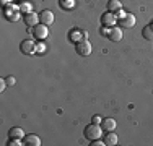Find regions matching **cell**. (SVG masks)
Listing matches in <instances>:
<instances>
[{
    "instance_id": "obj_22",
    "label": "cell",
    "mask_w": 153,
    "mask_h": 146,
    "mask_svg": "<svg viewBox=\"0 0 153 146\" xmlns=\"http://www.w3.org/2000/svg\"><path fill=\"white\" fill-rule=\"evenodd\" d=\"M101 115H93V120H91V123H96V125H101Z\"/></svg>"
},
{
    "instance_id": "obj_10",
    "label": "cell",
    "mask_w": 153,
    "mask_h": 146,
    "mask_svg": "<svg viewBox=\"0 0 153 146\" xmlns=\"http://www.w3.org/2000/svg\"><path fill=\"white\" fill-rule=\"evenodd\" d=\"M116 127H117V123H116L114 119H109V117H106V119L101 120V128H103L104 131H114Z\"/></svg>"
},
{
    "instance_id": "obj_1",
    "label": "cell",
    "mask_w": 153,
    "mask_h": 146,
    "mask_svg": "<svg viewBox=\"0 0 153 146\" xmlns=\"http://www.w3.org/2000/svg\"><path fill=\"white\" fill-rule=\"evenodd\" d=\"M103 128H101V125H96V123H91V125H88L83 131V135H85L86 140L93 141V140H98V138H101V135H103Z\"/></svg>"
},
{
    "instance_id": "obj_13",
    "label": "cell",
    "mask_w": 153,
    "mask_h": 146,
    "mask_svg": "<svg viewBox=\"0 0 153 146\" xmlns=\"http://www.w3.org/2000/svg\"><path fill=\"white\" fill-rule=\"evenodd\" d=\"M23 141H25V145H26V146H41V140H39V136H36L34 133L26 135Z\"/></svg>"
},
{
    "instance_id": "obj_24",
    "label": "cell",
    "mask_w": 153,
    "mask_h": 146,
    "mask_svg": "<svg viewBox=\"0 0 153 146\" xmlns=\"http://www.w3.org/2000/svg\"><path fill=\"white\" fill-rule=\"evenodd\" d=\"M100 32H101L103 36H108V34H109V28H108V26H103V28L100 29Z\"/></svg>"
},
{
    "instance_id": "obj_2",
    "label": "cell",
    "mask_w": 153,
    "mask_h": 146,
    "mask_svg": "<svg viewBox=\"0 0 153 146\" xmlns=\"http://www.w3.org/2000/svg\"><path fill=\"white\" fill-rule=\"evenodd\" d=\"M20 50L25 55H34V54H38V44L33 41V39H25L20 44Z\"/></svg>"
},
{
    "instance_id": "obj_20",
    "label": "cell",
    "mask_w": 153,
    "mask_h": 146,
    "mask_svg": "<svg viewBox=\"0 0 153 146\" xmlns=\"http://www.w3.org/2000/svg\"><path fill=\"white\" fill-rule=\"evenodd\" d=\"M23 143H25V141H23ZM23 143H21V138H10V141H8L10 146H21Z\"/></svg>"
},
{
    "instance_id": "obj_23",
    "label": "cell",
    "mask_w": 153,
    "mask_h": 146,
    "mask_svg": "<svg viewBox=\"0 0 153 146\" xmlns=\"http://www.w3.org/2000/svg\"><path fill=\"white\" fill-rule=\"evenodd\" d=\"M46 52V46L44 44H38V54H44Z\"/></svg>"
},
{
    "instance_id": "obj_17",
    "label": "cell",
    "mask_w": 153,
    "mask_h": 146,
    "mask_svg": "<svg viewBox=\"0 0 153 146\" xmlns=\"http://www.w3.org/2000/svg\"><path fill=\"white\" fill-rule=\"evenodd\" d=\"M142 36H143L145 39H148V41H153V23L143 28V31H142Z\"/></svg>"
},
{
    "instance_id": "obj_3",
    "label": "cell",
    "mask_w": 153,
    "mask_h": 146,
    "mask_svg": "<svg viewBox=\"0 0 153 146\" xmlns=\"http://www.w3.org/2000/svg\"><path fill=\"white\" fill-rule=\"evenodd\" d=\"M75 50H76V52H78L82 57H88L90 54H91V50H93V47H91V42H90L88 39H83V41L76 42V46H75Z\"/></svg>"
},
{
    "instance_id": "obj_5",
    "label": "cell",
    "mask_w": 153,
    "mask_h": 146,
    "mask_svg": "<svg viewBox=\"0 0 153 146\" xmlns=\"http://www.w3.org/2000/svg\"><path fill=\"white\" fill-rule=\"evenodd\" d=\"M33 34H34V38L38 41H44V39H47V36H49V29H47L46 24L39 23L33 28Z\"/></svg>"
},
{
    "instance_id": "obj_25",
    "label": "cell",
    "mask_w": 153,
    "mask_h": 146,
    "mask_svg": "<svg viewBox=\"0 0 153 146\" xmlns=\"http://www.w3.org/2000/svg\"><path fill=\"white\" fill-rule=\"evenodd\" d=\"M7 83H8V86H13L15 85V78H13V76H8V78H7Z\"/></svg>"
},
{
    "instance_id": "obj_21",
    "label": "cell",
    "mask_w": 153,
    "mask_h": 146,
    "mask_svg": "<svg viewBox=\"0 0 153 146\" xmlns=\"http://www.w3.org/2000/svg\"><path fill=\"white\" fill-rule=\"evenodd\" d=\"M7 85H8V83H7V78H0V93H3V91H5Z\"/></svg>"
},
{
    "instance_id": "obj_6",
    "label": "cell",
    "mask_w": 153,
    "mask_h": 146,
    "mask_svg": "<svg viewBox=\"0 0 153 146\" xmlns=\"http://www.w3.org/2000/svg\"><path fill=\"white\" fill-rule=\"evenodd\" d=\"M117 21H119V18L116 16L114 12H108V13H104L103 16H101V24H103V26H108V28L116 26Z\"/></svg>"
},
{
    "instance_id": "obj_15",
    "label": "cell",
    "mask_w": 153,
    "mask_h": 146,
    "mask_svg": "<svg viewBox=\"0 0 153 146\" xmlns=\"http://www.w3.org/2000/svg\"><path fill=\"white\" fill-rule=\"evenodd\" d=\"M122 8V3L119 2V0H109L108 2V10L109 12H119V10Z\"/></svg>"
},
{
    "instance_id": "obj_16",
    "label": "cell",
    "mask_w": 153,
    "mask_h": 146,
    "mask_svg": "<svg viewBox=\"0 0 153 146\" xmlns=\"http://www.w3.org/2000/svg\"><path fill=\"white\" fill-rule=\"evenodd\" d=\"M8 135H10V138H21V140H23L25 131H23V128H20V127H13Z\"/></svg>"
},
{
    "instance_id": "obj_11",
    "label": "cell",
    "mask_w": 153,
    "mask_h": 146,
    "mask_svg": "<svg viewBox=\"0 0 153 146\" xmlns=\"http://www.w3.org/2000/svg\"><path fill=\"white\" fill-rule=\"evenodd\" d=\"M108 38L111 39V41H114V42H119V41L122 39V29H121V28H117V26L109 28V34H108Z\"/></svg>"
},
{
    "instance_id": "obj_9",
    "label": "cell",
    "mask_w": 153,
    "mask_h": 146,
    "mask_svg": "<svg viewBox=\"0 0 153 146\" xmlns=\"http://www.w3.org/2000/svg\"><path fill=\"white\" fill-rule=\"evenodd\" d=\"M54 13L51 12V10H44V12L39 13V21H41L42 24H46V26H51V24L54 23Z\"/></svg>"
},
{
    "instance_id": "obj_18",
    "label": "cell",
    "mask_w": 153,
    "mask_h": 146,
    "mask_svg": "<svg viewBox=\"0 0 153 146\" xmlns=\"http://www.w3.org/2000/svg\"><path fill=\"white\" fill-rule=\"evenodd\" d=\"M59 5H60V8H64V10H72L75 7V0H60Z\"/></svg>"
},
{
    "instance_id": "obj_12",
    "label": "cell",
    "mask_w": 153,
    "mask_h": 146,
    "mask_svg": "<svg viewBox=\"0 0 153 146\" xmlns=\"http://www.w3.org/2000/svg\"><path fill=\"white\" fill-rule=\"evenodd\" d=\"M68 38H70L72 42H80V41H83V39H86V32L80 31V29H72Z\"/></svg>"
},
{
    "instance_id": "obj_19",
    "label": "cell",
    "mask_w": 153,
    "mask_h": 146,
    "mask_svg": "<svg viewBox=\"0 0 153 146\" xmlns=\"http://www.w3.org/2000/svg\"><path fill=\"white\" fill-rule=\"evenodd\" d=\"M20 10L23 13H28V12H33L31 10V3H28V2H25V3H21L20 5Z\"/></svg>"
},
{
    "instance_id": "obj_4",
    "label": "cell",
    "mask_w": 153,
    "mask_h": 146,
    "mask_svg": "<svg viewBox=\"0 0 153 146\" xmlns=\"http://www.w3.org/2000/svg\"><path fill=\"white\" fill-rule=\"evenodd\" d=\"M20 8H18L16 5H13V3H8V5H5V8H3V15H5V18L8 21H16L18 18H20Z\"/></svg>"
},
{
    "instance_id": "obj_14",
    "label": "cell",
    "mask_w": 153,
    "mask_h": 146,
    "mask_svg": "<svg viewBox=\"0 0 153 146\" xmlns=\"http://www.w3.org/2000/svg\"><path fill=\"white\" fill-rule=\"evenodd\" d=\"M103 140H104V143H106V146H114V145H117V135H116L114 131H106Z\"/></svg>"
},
{
    "instance_id": "obj_8",
    "label": "cell",
    "mask_w": 153,
    "mask_h": 146,
    "mask_svg": "<svg viewBox=\"0 0 153 146\" xmlns=\"http://www.w3.org/2000/svg\"><path fill=\"white\" fill-rule=\"evenodd\" d=\"M135 16H134L132 13H126L124 16H121L119 18V21L117 23L121 24V26H124V28H134L135 26Z\"/></svg>"
},
{
    "instance_id": "obj_7",
    "label": "cell",
    "mask_w": 153,
    "mask_h": 146,
    "mask_svg": "<svg viewBox=\"0 0 153 146\" xmlns=\"http://www.w3.org/2000/svg\"><path fill=\"white\" fill-rule=\"evenodd\" d=\"M23 21H25V24H26V26H31V28H34L36 24L41 23V21H39V15H36L34 12H28V13H25Z\"/></svg>"
}]
</instances>
